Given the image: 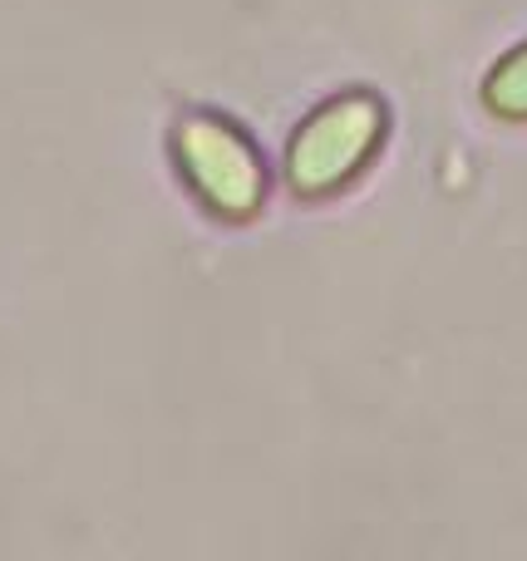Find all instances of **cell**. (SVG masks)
I'll return each instance as SVG.
<instances>
[{
	"label": "cell",
	"mask_w": 527,
	"mask_h": 561,
	"mask_svg": "<svg viewBox=\"0 0 527 561\" xmlns=\"http://www.w3.org/2000/svg\"><path fill=\"white\" fill-rule=\"evenodd\" d=\"M177 158H183L193 187L227 217H247L262 207L266 173L256 148L232 124L213 114H187L177 124Z\"/></svg>",
	"instance_id": "7a4b0ae2"
},
{
	"label": "cell",
	"mask_w": 527,
	"mask_h": 561,
	"mask_svg": "<svg viewBox=\"0 0 527 561\" xmlns=\"http://www.w3.org/2000/svg\"><path fill=\"white\" fill-rule=\"evenodd\" d=\"M493 114L503 118H527V45L513 49L499 69L489 75V89H483Z\"/></svg>",
	"instance_id": "3957f363"
},
{
	"label": "cell",
	"mask_w": 527,
	"mask_h": 561,
	"mask_svg": "<svg viewBox=\"0 0 527 561\" xmlns=\"http://www.w3.org/2000/svg\"><path fill=\"white\" fill-rule=\"evenodd\" d=\"M385 134V108L370 94H341L325 108H316L291 138L286 178L296 193H331L355 168L370 158V148Z\"/></svg>",
	"instance_id": "6da1fadb"
}]
</instances>
